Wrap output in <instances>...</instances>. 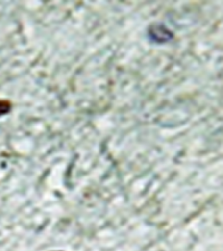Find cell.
<instances>
[{
  "instance_id": "obj_1",
  "label": "cell",
  "mask_w": 223,
  "mask_h": 251,
  "mask_svg": "<svg viewBox=\"0 0 223 251\" xmlns=\"http://www.w3.org/2000/svg\"><path fill=\"white\" fill-rule=\"evenodd\" d=\"M149 36L155 42H168L169 39L172 38L171 32L166 29V27L161 25H155V28L151 27V29H149Z\"/></svg>"
},
{
  "instance_id": "obj_2",
  "label": "cell",
  "mask_w": 223,
  "mask_h": 251,
  "mask_svg": "<svg viewBox=\"0 0 223 251\" xmlns=\"http://www.w3.org/2000/svg\"><path fill=\"white\" fill-rule=\"evenodd\" d=\"M13 104L8 100H0V116L6 115L11 111Z\"/></svg>"
}]
</instances>
